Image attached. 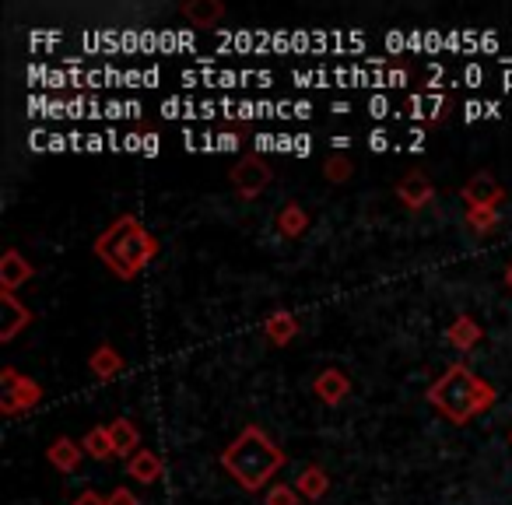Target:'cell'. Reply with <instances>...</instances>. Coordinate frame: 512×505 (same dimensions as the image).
I'll list each match as a JSON object with an SVG mask.
<instances>
[{
  "label": "cell",
  "mask_w": 512,
  "mask_h": 505,
  "mask_svg": "<svg viewBox=\"0 0 512 505\" xmlns=\"http://www.w3.org/2000/svg\"><path fill=\"white\" fill-rule=\"evenodd\" d=\"M158 249H162L158 235L130 211L116 214V218L109 221V225L102 228L92 242L95 260H99V264L106 267L116 281H137L141 278V274L155 264Z\"/></svg>",
  "instance_id": "obj_1"
},
{
  "label": "cell",
  "mask_w": 512,
  "mask_h": 505,
  "mask_svg": "<svg viewBox=\"0 0 512 505\" xmlns=\"http://www.w3.org/2000/svg\"><path fill=\"white\" fill-rule=\"evenodd\" d=\"M285 463L288 453L271 439L264 425L239 428V435L221 449V467L235 481V488L246 491V495H260V491L271 488Z\"/></svg>",
  "instance_id": "obj_2"
},
{
  "label": "cell",
  "mask_w": 512,
  "mask_h": 505,
  "mask_svg": "<svg viewBox=\"0 0 512 505\" xmlns=\"http://www.w3.org/2000/svg\"><path fill=\"white\" fill-rule=\"evenodd\" d=\"M425 400L449 425H470L498 404V390L467 362H453L442 376L428 383Z\"/></svg>",
  "instance_id": "obj_3"
},
{
  "label": "cell",
  "mask_w": 512,
  "mask_h": 505,
  "mask_svg": "<svg viewBox=\"0 0 512 505\" xmlns=\"http://www.w3.org/2000/svg\"><path fill=\"white\" fill-rule=\"evenodd\" d=\"M43 386L36 383L32 376H25L22 369L8 365L0 369V414L4 418H18V414H29L43 404Z\"/></svg>",
  "instance_id": "obj_4"
},
{
  "label": "cell",
  "mask_w": 512,
  "mask_h": 505,
  "mask_svg": "<svg viewBox=\"0 0 512 505\" xmlns=\"http://www.w3.org/2000/svg\"><path fill=\"white\" fill-rule=\"evenodd\" d=\"M228 183L239 193V200H260L274 183V169L260 151H246L235 158V165L228 169Z\"/></svg>",
  "instance_id": "obj_5"
},
{
  "label": "cell",
  "mask_w": 512,
  "mask_h": 505,
  "mask_svg": "<svg viewBox=\"0 0 512 505\" xmlns=\"http://www.w3.org/2000/svg\"><path fill=\"white\" fill-rule=\"evenodd\" d=\"M460 200H463V211H470V207H488V211H502L505 204V186L498 183L495 176H491L488 169L474 172V176H467V183L460 186Z\"/></svg>",
  "instance_id": "obj_6"
},
{
  "label": "cell",
  "mask_w": 512,
  "mask_h": 505,
  "mask_svg": "<svg viewBox=\"0 0 512 505\" xmlns=\"http://www.w3.org/2000/svg\"><path fill=\"white\" fill-rule=\"evenodd\" d=\"M393 193H397L400 207H407V211H425V207H432L435 200V183L428 172L421 169H407L404 176L397 179V186H393Z\"/></svg>",
  "instance_id": "obj_7"
},
{
  "label": "cell",
  "mask_w": 512,
  "mask_h": 505,
  "mask_svg": "<svg viewBox=\"0 0 512 505\" xmlns=\"http://www.w3.org/2000/svg\"><path fill=\"white\" fill-rule=\"evenodd\" d=\"M36 278V267L25 257L18 246H8L0 253V292L4 295H18L29 281Z\"/></svg>",
  "instance_id": "obj_8"
},
{
  "label": "cell",
  "mask_w": 512,
  "mask_h": 505,
  "mask_svg": "<svg viewBox=\"0 0 512 505\" xmlns=\"http://www.w3.org/2000/svg\"><path fill=\"white\" fill-rule=\"evenodd\" d=\"M313 393L323 407H341L351 397V376L337 365H327L313 376Z\"/></svg>",
  "instance_id": "obj_9"
},
{
  "label": "cell",
  "mask_w": 512,
  "mask_h": 505,
  "mask_svg": "<svg viewBox=\"0 0 512 505\" xmlns=\"http://www.w3.org/2000/svg\"><path fill=\"white\" fill-rule=\"evenodd\" d=\"M32 309L25 306L18 295H4L0 292V344H11L22 330L32 327Z\"/></svg>",
  "instance_id": "obj_10"
},
{
  "label": "cell",
  "mask_w": 512,
  "mask_h": 505,
  "mask_svg": "<svg viewBox=\"0 0 512 505\" xmlns=\"http://www.w3.org/2000/svg\"><path fill=\"white\" fill-rule=\"evenodd\" d=\"M309 225H313V218H309V211L299 200H288V204H281L278 211H274V232L288 242L302 239V235L309 232Z\"/></svg>",
  "instance_id": "obj_11"
},
{
  "label": "cell",
  "mask_w": 512,
  "mask_h": 505,
  "mask_svg": "<svg viewBox=\"0 0 512 505\" xmlns=\"http://www.w3.org/2000/svg\"><path fill=\"white\" fill-rule=\"evenodd\" d=\"M85 456H88L85 446H81L78 439H71V435H57V439L46 446V463H50L53 470H60V474H74Z\"/></svg>",
  "instance_id": "obj_12"
},
{
  "label": "cell",
  "mask_w": 512,
  "mask_h": 505,
  "mask_svg": "<svg viewBox=\"0 0 512 505\" xmlns=\"http://www.w3.org/2000/svg\"><path fill=\"white\" fill-rule=\"evenodd\" d=\"M446 341L453 351H460V355H467V351H474L477 344L484 341V327L474 320L470 313H460L453 323L446 327Z\"/></svg>",
  "instance_id": "obj_13"
},
{
  "label": "cell",
  "mask_w": 512,
  "mask_h": 505,
  "mask_svg": "<svg viewBox=\"0 0 512 505\" xmlns=\"http://www.w3.org/2000/svg\"><path fill=\"white\" fill-rule=\"evenodd\" d=\"M299 330H302V323L292 309H274L264 320V337L271 341V348H288V344L299 337Z\"/></svg>",
  "instance_id": "obj_14"
},
{
  "label": "cell",
  "mask_w": 512,
  "mask_h": 505,
  "mask_svg": "<svg viewBox=\"0 0 512 505\" xmlns=\"http://www.w3.org/2000/svg\"><path fill=\"white\" fill-rule=\"evenodd\" d=\"M109 439H113V453L120 456L123 463H127L137 449H144L141 425H137V421H130V418H113V421H109Z\"/></svg>",
  "instance_id": "obj_15"
},
{
  "label": "cell",
  "mask_w": 512,
  "mask_h": 505,
  "mask_svg": "<svg viewBox=\"0 0 512 505\" xmlns=\"http://www.w3.org/2000/svg\"><path fill=\"white\" fill-rule=\"evenodd\" d=\"M295 491L302 495V502H323L330 495V474L320 467V463H309V467L299 470L295 477Z\"/></svg>",
  "instance_id": "obj_16"
},
{
  "label": "cell",
  "mask_w": 512,
  "mask_h": 505,
  "mask_svg": "<svg viewBox=\"0 0 512 505\" xmlns=\"http://www.w3.org/2000/svg\"><path fill=\"white\" fill-rule=\"evenodd\" d=\"M162 474H165V460L155 449H137L127 460V477L137 484H155V481H162Z\"/></svg>",
  "instance_id": "obj_17"
},
{
  "label": "cell",
  "mask_w": 512,
  "mask_h": 505,
  "mask_svg": "<svg viewBox=\"0 0 512 505\" xmlns=\"http://www.w3.org/2000/svg\"><path fill=\"white\" fill-rule=\"evenodd\" d=\"M88 369H92V376L99 379V383H113V379L127 369V358H123L113 344H99V348L88 355Z\"/></svg>",
  "instance_id": "obj_18"
},
{
  "label": "cell",
  "mask_w": 512,
  "mask_h": 505,
  "mask_svg": "<svg viewBox=\"0 0 512 505\" xmlns=\"http://www.w3.org/2000/svg\"><path fill=\"white\" fill-rule=\"evenodd\" d=\"M179 15L193 29H214L225 18V4H218V0H186V4H179Z\"/></svg>",
  "instance_id": "obj_19"
},
{
  "label": "cell",
  "mask_w": 512,
  "mask_h": 505,
  "mask_svg": "<svg viewBox=\"0 0 512 505\" xmlns=\"http://www.w3.org/2000/svg\"><path fill=\"white\" fill-rule=\"evenodd\" d=\"M81 446H85V453L92 456V460H113V439H109V425H95L85 432V439H81Z\"/></svg>",
  "instance_id": "obj_20"
},
{
  "label": "cell",
  "mask_w": 512,
  "mask_h": 505,
  "mask_svg": "<svg viewBox=\"0 0 512 505\" xmlns=\"http://www.w3.org/2000/svg\"><path fill=\"white\" fill-rule=\"evenodd\" d=\"M463 221H467L470 232L491 235L498 225H502V214H498V211H488V207H470V211H463Z\"/></svg>",
  "instance_id": "obj_21"
},
{
  "label": "cell",
  "mask_w": 512,
  "mask_h": 505,
  "mask_svg": "<svg viewBox=\"0 0 512 505\" xmlns=\"http://www.w3.org/2000/svg\"><path fill=\"white\" fill-rule=\"evenodd\" d=\"M351 176H355V162H351L348 155H330L327 162H323V179H327V183L344 186Z\"/></svg>",
  "instance_id": "obj_22"
},
{
  "label": "cell",
  "mask_w": 512,
  "mask_h": 505,
  "mask_svg": "<svg viewBox=\"0 0 512 505\" xmlns=\"http://www.w3.org/2000/svg\"><path fill=\"white\" fill-rule=\"evenodd\" d=\"M264 505H302V495L295 491V484L288 481H274L264 491Z\"/></svg>",
  "instance_id": "obj_23"
},
{
  "label": "cell",
  "mask_w": 512,
  "mask_h": 505,
  "mask_svg": "<svg viewBox=\"0 0 512 505\" xmlns=\"http://www.w3.org/2000/svg\"><path fill=\"white\" fill-rule=\"evenodd\" d=\"M109 505H141V498H137V491H134V488L120 484V488L109 491Z\"/></svg>",
  "instance_id": "obj_24"
},
{
  "label": "cell",
  "mask_w": 512,
  "mask_h": 505,
  "mask_svg": "<svg viewBox=\"0 0 512 505\" xmlns=\"http://www.w3.org/2000/svg\"><path fill=\"white\" fill-rule=\"evenodd\" d=\"M71 505H109V495H102V491H95V488H85L74 495Z\"/></svg>",
  "instance_id": "obj_25"
},
{
  "label": "cell",
  "mask_w": 512,
  "mask_h": 505,
  "mask_svg": "<svg viewBox=\"0 0 512 505\" xmlns=\"http://www.w3.org/2000/svg\"><path fill=\"white\" fill-rule=\"evenodd\" d=\"M221 148H239V144H242V137L239 134H232V130H228V134H221Z\"/></svg>",
  "instance_id": "obj_26"
},
{
  "label": "cell",
  "mask_w": 512,
  "mask_h": 505,
  "mask_svg": "<svg viewBox=\"0 0 512 505\" xmlns=\"http://www.w3.org/2000/svg\"><path fill=\"white\" fill-rule=\"evenodd\" d=\"M502 285L512 292V264H505V271H502Z\"/></svg>",
  "instance_id": "obj_27"
},
{
  "label": "cell",
  "mask_w": 512,
  "mask_h": 505,
  "mask_svg": "<svg viewBox=\"0 0 512 505\" xmlns=\"http://www.w3.org/2000/svg\"><path fill=\"white\" fill-rule=\"evenodd\" d=\"M509 442H512V432H509Z\"/></svg>",
  "instance_id": "obj_28"
}]
</instances>
